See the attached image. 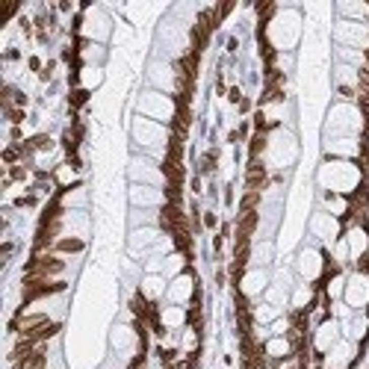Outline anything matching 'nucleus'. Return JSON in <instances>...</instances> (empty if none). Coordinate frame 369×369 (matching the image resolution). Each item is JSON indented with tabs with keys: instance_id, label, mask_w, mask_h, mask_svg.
Masks as SVG:
<instances>
[{
	"instance_id": "f257e3e1",
	"label": "nucleus",
	"mask_w": 369,
	"mask_h": 369,
	"mask_svg": "<svg viewBox=\"0 0 369 369\" xmlns=\"http://www.w3.org/2000/svg\"><path fill=\"white\" fill-rule=\"evenodd\" d=\"M363 177H366L363 168L354 160H328L325 157V163L316 171L319 192H334V195H346V198H352L363 186Z\"/></svg>"
},
{
	"instance_id": "f03ea898",
	"label": "nucleus",
	"mask_w": 369,
	"mask_h": 369,
	"mask_svg": "<svg viewBox=\"0 0 369 369\" xmlns=\"http://www.w3.org/2000/svg\"><path fill=\"white\" fill-rule=\"evenodd\" d=\"M366 118L360 113L357 103H346L337 101L328 113V121H325V139H340V136H360L366 130Z\"/></svg>"
},
{
	"instance_id": "7ed1b4c3",
	"label": "nucleus",
	"mask_w": 369,
	"mask_h": 369,
	"mask_svg": "<svg viewBox=\"0 0 369 369\" xmlns=\"http://www.w3.org/2000/svg\"><path fill=\"white\" fill-rule=\"evenodd\" d=\"M296 272H299V278L304 284L316 286L328 275V251L319 248V245H304L299 257H296Z\"/></svg>"
},
{
	"instance_id": "20e7f679",
	"label": "nucleus",
	"mask_w": 369,
	"mask_h": 369,
	"mask_svg": "<svg viewBox=\"0 0 369 369\" xmlns=\"http://www.w3.org/2000/svg\"><path fill=\"white\" fill-rule=\"evenodd\" d=\"M139 113L145 118H151V121H160L163 124V121H174L177 118V103L171 101V95L151 89V92H145L139 98Z\"/></svg>"
},
{
	"instance_id": "39448f33",
	"label": "nucleus",
	"mask_w": 369,
	"mask_h": 369,
	"mask_svg": "<svg viewBox=\"0 0 369 369\" xmlns=\"http://www.w3.org/2000/svg\"><path fill=\"white\" fill-rule=\"evenodd\" d=\"M343 222L340 218H334L331 213H325V210H316L313 213V218H310V236H313V245H319V248H331L337 239L343 236Z\"/></svg>"
},
{
	"instance_id": "423d86ee",
	"label": "nucleus",
	"mask_w": 369,
	"mask_h": 369,
	"mask_svg": "<svg viewBox=\"0 0 369 369\" xmlns=\"http://www.w3.org/2000/svg\"><path fill=\"white\" fill-rule=\"evenodd\" d=\"M127 174H130V180H133V183L160 186V189L166 186V168L160 166L157 160L145 157V154H142V157H133V160H130V171H127Z\"/></svg>"
},
{
	"instance_id": "0eeeda50",
	"label": "nucleus",
	"mask_w": 369,
	"mask_h": 369,
	"mask_svg": "<svg viewBox=\"0 0 369 369\" xmlns=\"http://www.w3.org/2000/svg\"><path fill=\"white\" fill-rule=\"evenodd\" d=\"M343 302L349 304L352 310H369V275L366 272H357V269L349 272Z\"/></svg>"
},
{
	"instance_id": "6e6552de",
	"label": "nucleus",
	"mask_w": 369,
	"mask_h": 369,
	"mask_svg": "<svg viewBox=\"0 0 369 369\" xmlns=\"http://www.w3.org/2000/svg\"><path fill=\"white\" fill-rule=\"evenodd\" d=\"M266 286H269L266 269L254 266V269H245V272H242V278H239V284H236V292L245 296L248 302H254V299H260V296L266 292Z\"/></svg>"
},
{
	"instance_id": "1a4fd4ad",
	"label": "nucleus",
	"mask_w": 369,
	"mask_h": 369,
	"mask_svg": "<svg viewBox=\"0 0 369 369\" xmlns=\"http://www.w3.org/2000/svg\"><path fill=\"white\" fill-rule=\"evenodd\" d=\"M195 296H198V289H195V278H192L189 272L171 278V284H168V289H166L168 304H180V307H189Z\"/></svg>"
},
{
	"instance_id": "9d476101",
	"label": "nucleus",
	"mask_w": 369,
	"mask_h": 369,
	"mask_svg": "<svg viewBox=\"0 0 369 369\" xmlns=\"http://www.w3.org/2000/svg\"><path fill=\"white\" fill-rule=\"evenodd\" d=\"M166 281H168L166 275H145L142 284H139V296L151 304H160V299H166V289H168Z\"/></svg>"
},
{
	"instance_id": "9b49d317",
	"label": "nucleus",
	"mask_w": 369,
	"mask_h": 369,
	"mask_svg": "<svg viewBox=\"0 0 369 369\" xmlns=\"http://www.w3.org/2000/svg\"><path fill=\"white\" fill-rule=\"evenodd\" d=\"M263 354H266L272 363H278V360H284L289 354H296V346H292V340L289 337H269L266 343H263Z\"/></svg>"
},
{
	"instance_id": "f8f14e48",
	"label": "nucleus",
	"mask_w": 369,
	"mask_h": 369,
	"mask_svg": "<svg viewBox=\"0 0 369 369\" xmlns=\"http://www.w3.org/2000/svg\"><path fill=\"white\" fill-rule=\"evenodd\" d=\"M186 307L180 304H166V307H160V322L166 325V331H177V328H186Z\"/></svg>"
},
{
	"instance_id": "ddd939ff",
	"label": "nucleus",
	"mask_w": 369,
	"mask_h": 369,
	"mask_svg": "<svg viewBox=\"0 0 369 369\" xmlns=\"http://www.w3.org/2000/svg\"><path fill=\"white\" fill-rule=\"evenodd\" d=\"M103 80V71L95 65H80L77 71H74V83H77V89H86V92H92L95 86H101Z\"/></svg>"
},
{
	"instance_id": "4468645a",
	"label": "nucleus",
	"mask_w": 369,
	"mask_h": 369,
	"mask_svg": "<svg viewBox=\"0 0 369 369\" xmlns=\"http://www.w3.org/2000/svg\"><path fill=\"white\" fill-rule=\"evenodd\" d=\"M53 180H56V186L65 192V189H71V186H80L77 183V166L74 163H59V166H53Z\"/></svg>"
},
{
	"instance_id": "2eb2a0df",
	"label": "nucleus",
	"mask_w": 369,
	"mask_h": 369,
	"mask_svg": "<svg viewBox=\"0 0 369 369\" xmlns=\"http://www.w3.org/2000/svg\"><path fill=\"white\" fill-rule=\"evenodd\" d=\"M59 257H71V254H83L86 251V236H62L56 239V245L51 248Z\"/></svg>"
},
{
	"instance_id": "dca6fc26",
	"label": "nucleus",
	"mask_w": 369,
	"mask_h": 369,
	"mask_svg": "<svg viewBox=\"0 0 369 369\" xmlns=\"http://www.w3.org/2000/svg\"><path fill=\"white\" fill-rule=\"evenodd\" d=\"M201 225L207 231H218V213L216 210H204L201 213Z\"/></svg>"
},
{
	"instance_id": "f3484780",
	"label": "nucleus",
	"mask_w": 369,
	"mask_h": 369,
	"mask_svg": "<svg viewBox=\"0 0 369 369\" xmlns=\"http://www.w3.org/2000/svg\"><path fill=\"white\" fill-rule=\"evenodd\" d=\"M242 98H245V95H242V89H239V86H231V89H228V101L234 103V106H239Z\"/></svg>"
},
{
	"instance_id": "a211bd4d",
	"label": "nucleus",
	"mask_w": 369,
	"mask_h": 369,
	"mask_svg": "<svg viewBox=\"0 0 369 369\" xmlns=\"http://www.w3.org/2000/svg\"><path fill=\"white\" fill-rule=\"evenodd\" d=\"M27 68H30V71H35V74H42V71H45V62H42L39 56H30V59H27Z\"/></svg>"
},
{
	"instance_id": "6ab92c4d",
	"label": "nucleus",
	"mask_w": 369,
	"mask_h": 369,
	"mask_svg": "<svg viewBox=\"0 0 369 369\" xmlns=\"http://www.w3.org/2000/svg\"><path fill=\"white\" fill-rule=\"evenodd\" d=\"M236 109H239V116H248V113H251V98H242V103H239Z\"/></svg>"
},
{
	"instance_id": "aec40b11",
	"label": "nucleus",
	"mask_w": 369,
	"mask_h": 369,
	"mask_svg": "<svg viewBox=\"0 0 369 369\" xmlns=\"http://www.w3.org/2000/svg\"><path fill=\"white\" fill-rule=\"evenodd\" d=\"M236 51H239V39L231 35V39H228V53H236Z\"/></svg>"
}]
</instances>
